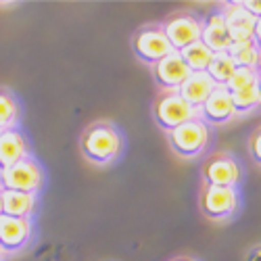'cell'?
<instances>
[{"instance_id": "obj_1", "label": "cell", "mask_w": 261, "mask_h": 261, "mask_svg": "<svg viewBox=\"0 0 261 261\" xmlns=\"http://www.w3.org/2000/svg\"><path fill=\"white\" fill-rule=\"evenodd\" d=\"M125 148V136L109 119L92 121L84 127L80 136V153L82 157L94 167H109L113 165Z\"/></svg>"}, {"instance_id": "obj_2", "label": "cell", "mask_w": 261, "mask_h": 261, "mask_svg": "<svg viewBox=\"0 0 261 261\" xmlns=\"http://www.w3.org/2000/svg\"><path fill=\"white\" fill-rule=\"evenodd\" d=\"M165 138L173 155L186 161H192L207 153L213 134H211V127L201 117H194L178 125L176 129H171V132H167Z\"/></svg>"}, {"instance_id": "obj_3", "label": "cell", "mask_w": 261, "mask_h": 261, "mask_svg": "<svg viewBox=\"0 0 261 261\" xmlns=\"http://www.w3.org/2000/svg\"><path fill=\"white\" fill-rule=\"evenodd\" d=\"M243 199L241 188L232 186H209L201 184L199 188V209L211 222H228L241 211Z\"/></svg>"}, {"instance_id": "obj_4", "label": "cell", "mask_w": 261, "mask_h": 261, "mask_svg": "<svg viewBox=\"0 0 261 261\" xmlns=\"http://www.w3.org/2000/svg\"><path fill=\"white\" fill-rule=\"evenodd\" d=\"M44 184H46V171L34 155L21 159L11 167L0 169V190H17L38 197Z\"/></svg>"}, {"instance_id": "obj_5", "label": "cell", "mask_w": 261, "mask_h": 261, "mask_svg": "<svg viewBox=\"0 0 261 261\" xmlns=\"http://www.w3.org/2000/svg\"><path fill=\"white\" fill-rule=\"evenodd\" d=\"M129 46H132L134 57L140 63H144L146 67H153L155 63H159L161 59H165L167 55L173 53L171 44L167 42L163 30H161L159 21L136 28L132 38H129Z\"/></svg>"}, {"instance_id": "obj_6", "label": "cell", "mask_w": 261, "mask_h": 261, "mask_svg": "<svg viewBox=\"0 0 261 261\" xmlns=\"http://www.w3.org/2000/svg\"><path fill=\"white\" fill-rule=\"evenodd\" d=\"M245 178L243 163L228 150H217L209 155L201 165V180L209 186H232L241 188Z\"/></svg>"}, {"instance_id": "obj_7", "label": "cell", "mask_w": 261, "mask_h": 261, "mask_svg": "<svg viewBox=\"0 0 261 261\" xmlns=\"http://www.w3.org/2000/svg\"><path fill=\"white\" fill-rule=\"evenodd\" d=\"M194 117H199V113L176 90H163L153 100V119L165 134Z\"/></svg>"}, {"instance_id": "obj_8", "label": "cell", "mask_w": 261, "mask_h": 261, "mask_svg": "<svg viewBox=\"0 0 261 261\" xmlns=\"http://www.w3.org/2000/svg\"><path fill=\"white\" fill-rule=\"evenodd\" d=\"M161 23V30L167 38V42L171 44L173 50H182L194 42L201 40V25H203V17H199L197 13L190 11H176L167 15Z\"/></svg>"}, {"instance_id": "obj_9", "label": "cell", "mask_w": 261, "mask_h": 261, "mask_svg": "<svg viewBox=\"0 0 261 261\" xmlns=\"http://www.w3.org/2000/svg\"><path fill=\"white\" fill-rule=\"evenodd\" d=\"M34 234L32 217H9L0 215V247L7 255L23 251Z\"/></svg>"}, {"instance_id": "obj_10", "label": "cell", "mask_w": 261, "mask_h": 261, "mask_svg": "<svg viewBox=\"0 0 261 261\" xmlns=\"http://www.w3.org/2000/svg\"><path fill=\"white\" fill-rule=\"evenodd\" d=\"M155 84L159 86V90H176L186 82V77L190 75V69L186 67V63L182 61L180 53L173 50L171 55H167L165 59H161L159 63H155L150 67Z\"/></svg>"}, {"instance_id": "obj_11", "label": "cell", "mask_w": 261, "mask_h": 261, "mask_svg": "<svg viewBox=\"0 0 261 261\" xmlns=\"http://www.w3.org/2000/svg\"><path fill=\"white\" fill-rule=\"evenodd\" d=\"M220 11L224 15L228 36L232 44H241V42H253V28L257 23V17H251L241 3H224L220 5Z\"/></svg>"}, {"instance_id": "obj_12", "label": "cell", "mask_w": 261, "mask_h": 261, "mask_svg": "<svg viewBox=\"0 0 261 261\" xmlns=\"http://www.w3.org/2000/svg\"><path fill=\"white\" fill-rule=\"evenodd\" d=\"M199 117L209 127L226 125V123H230L236 117L234 115V107H232L230 92L224 88V86H215V88H213V92L209 94V98L199 109Z\"/></svg>"}, {"instance_id": "obj_13", "label": "cell", "mask_w": 261, "mask_h": 261, "mask_svg": "<svg viewBox=\"0 0 261 261\" xmlns=\"http://www.w3.org/2000/svg\"><path fill=\"white\" fill-rule=\"evenodd\" d=\"M30 155H32L30 140L21 132V127L0 132V169L11 167Z\"/></svg>"}, {"instance_id": "obj_14", "label": "cell", "mask_w": 261, "mask_h": 261, "mask_svg": "<svg viewBox=\"0 0 261 261\" xmlns=\"http://www.w3.org/2000/svg\"><path fill=\"white\" fill-rule=\"evenodd\" d=\"M201 42L215 55V53H226L230 48V36L222 11H213L203 17L201 25Z\"/></svg>"}, {"instance_id": "obj_15", "label": "cell", "mask_w": 261, "mask_h": 261, "mask_svg": "<svg viewBox=\"0 0 261 261\" xmlns=\"http://www.w3.org/2000/svg\"><path fill=\"white\" fill-rule=\"evenodd\" d=\"M215 82L203 71V73H190L186 77V82L178 88V94L199 113V109L203 107V102L209 98V94L215 88Z\"/></svg>"}, {"instance_id": "obj_16", "label": "cell", "mask_w": 261, "mask_h": 261, "mask_svg": "<svg viewBox=\"0 0 261 261\" xmlns=\"http://www.w3.org/2000/svg\"><path fill=\"white\" fill-rule=\"evenodd\" d=\"M0 203H3V215L32 217L38 205V197L17 190H0Z\"/></svg>"}, {"instance_id": "obj_17", "label": "cell", "mask_w": 261, "mask_h": 261, "mask_svg": "<svg viewBox=\"0 0 261 261\" xmlns=\"http://www.w3.org/2000/svg\"><path fill=\"white\" fill-rule=\"evenodd\" d=\"M21 123V105L15 92L7 86H0V129H15Z\"/></svg>"}, {"instance_id": "obj_18", "label": "cell", "mask_w": 261, "mask_h": 261, "mask_svg": "<svg viewBox=\"0 0 261 261\" xmlns=\"http://www.w3.org/2000/svg\"><path fill=\"white\" fill-rule=\"evenodd\" d=\"M232 98V107H234V115L236 117H245L257 111V107L261 102V88H259V80L249 84L247 88L230 92Z\"/></svg>"}, {"instance_id": "obj_19", "label": "cell", "mask_w": 261, "mask_h": 261, "mask_svg": "<svg viewBox=\"0 0 261 261\" xmlns=\"http://www.w3.org/2000/svg\"><path fill=\"white\" fill-rule=\"evenodd\" d=\"M261 46L255 42H241V44H230L226 50L232 59L236 67H245V69H259L261 63Z\"/></svg>"}, {"instance_id": "obj_20", "label": "cell", "mask_w": 261, "mask_h": 261, "mask_svg": "<svg viewBox=\"0 0 261 261\" xmlns=\"http://www.w3.org/2000/svg\"><path fill=\"white\" fill-rule=\"evenodd\" d=\"M180 57L186 63V67L190 69V73H203L209 67V61H211L213 53L199 40V42H194V44L182 48L180 50Z\"/></svg>"}, {"instance_id": "obj_21", "label": "cell", "mask_w": 261, "mask_h": 261, "mask_svg": "<svg viewBox=\"0 0 261 261\" xmlns=\"http://www.w3.org/2000/svg\"><path fill=\"white\" fill-rule=\"evenodd\" d=\"M234 69H236V65L232 63V59H230L228 53H215V55L211 57V61H209V67H207L205 73H207L217 86H226L228 80H230V75L234 73Z\"/></svg>"}, {"instance_id": "obj_22", "label": "cell", "mask_w": 261, "mask_h": 261, "mask_svg": "<svg viewBox=\"0 0 261 261\" xmlns=\"http://www.w3.org/2000/svg\"><path fill=\"white\" fill-rule=\"evenodd\" d=\"M257 80H259V69L236 67V69H234V73L230 75V80H228V84L224 86V88H226L228 92H236V90L247 88L249 84H253V82H257Z\"/></svg>"}, {"instance_id": "obj_23", "label": "cell", "mask_w": 261, "mask_h": 261, "mask_svg": "<svg viewBox=\"0 0 261 261\" xmlns=\"http://www.w3.org/2000/svg\"><path fill=\"white\" fill-rule=\"evenodd\" d=\"M247 148H249V153L253 157V163L259 165L261 163V134H259V127H255L251 136L247 138Z\"/></svg>"}, {"instance_id": "obj_24", "label": "cell", "mask_w": 261, "mask_h": 261, "mask_svg": "<svg viewBox=\"0 0 261 261\" xmlns=\"http://www.w3.org/2000/svg\"><path fill=\"white\" fill-rule=\"evenodd\" d=\"M241 7H243L251 17H257V19H259V15H261L259 3H255V0H247V3H241Z\"/></svg>"}, {"instance_id": "obj_25", "label": "cell", "mask_w": 261, "mask_h": 261, "mask_svg": "<svg viewBox=\"0 0 261 261\" xmlns=\"http://www.w3.org/2000/svg\"><path fill=\"white\" fill-rule=\"evenodd\" d=\"M247 261H259V247H253V251L247 255Z\"/></svg>"}, {"instance_id": "obj_26", "label": "cell", "mask_w": 261, "mask_h": 261, "mask_svg": "<svg viewBox=\"0 0 261 261\" xmlns=\"http://www.w3.org/2000/svg\"><path fill=\"white\" fill-rule=\"evenodd\" d=\"M169 261H199V259H194V257H188V255H180V257H173Z\"/></svg>"}, {"instance_id": "obj_27", "label": "cell", "mask_w": 261, "mask_h": 261, "mask_svg": "<svg viewBox=\"0 0 261 261\" xmlns=\"http://www.w3.org/2000/svg\"><path fill=\"white\" fill-rule=\"evenodd\" d=\"M5 257H7V253H5V249L0 247V261H5Z\"/></svg>"}, {"instance_id": "obj_28", "label": "cell", "mask_w": 261, "mask_h": 261, "mask_svg": "<svg viewBox=\"0 0 261 261\" xmlns=\"http://www.w3.org/2000/svg\"><path fill=\"white\" fill-rule=\"evenodd\" d=\"M0 215H3V203H0Z\"/></svg>"}, {"instance_id": "obj_29", "label": "cell", "mask_w": 261, "mask_h": 261, "mask_svg": "<svg viewBox=\"0 0 261 261\" xmlns=\"http://www.w3.org/2000/svg\"><path fill=\"white\" fill-rule=\"evenodd\" d=\"M0 132H3V129H0Z\"/></svg>"}]
</instances>
